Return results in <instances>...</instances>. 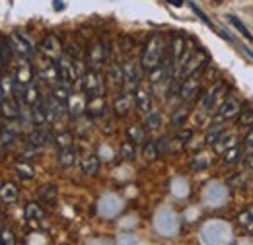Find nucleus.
Returning a JSON list of instances; mask_svg holds the SVG:
<instances>
[{
    "mask_svg": "<svg viewBox=\"0 0 253 245\" xmlns=\"http://www.w3.org/2000/svg\"><path fill=\"white\" fill-rule=\"evenodd\" d=\"M164 51H166V37L162 33H152L148 43H146V47H144V51H142V57H140V62H142L146 72L162 62Z\"/></svg>",
    "mask_w": 253,
    "mask_h": 245,
    "instance_id": "obj_1",
    "label": "nucleus"
},
{
    "mask_svg": "<svg viewBox=\"0 0 253 245\" xmlns=\"http://www.w3.org/2000/svg\"><path fill=\"white\" fill-rule=\"evenodd\" d=\"M76 90L80 93H84L88 99L95 97V95H101L103 93V82H101V76L95 68H90L86 74L80 76V80L76 82Z\"/></svg>",
    "mask_w": 253,
    "mask_h": 245,
    "instance_id": "obj_2",
    "label": "nucleus"
},
{
    "mask_svg": "<svg viewBox=\"0 0 253 245\" xmlns=\"http://www.w3.org/2000/svg\"><path fill=\"white\" fill-rule=\"evenodd\" d=\"M57 66H59V74H61V82L64 84H72V82H78L82 72H80V64L74 62V59L70 55H63L57 59Z\"/></svg>",
    "mask_w": 253,
    "mask_h": 245,
    "instance_id": "obj_3",
    "label": "nucleus"
},
{
    "mask_svg": "<svg viewBox=\"0 0 253 245\" xmlns=\"http://www.w3.org/2000/svg\"><path fill=\"white\" fill-rule=\"evenodd\" d=\"M142 68H144L142 62H138V61L125 62V66H123V76H125L126 88L134 90V88L140 84V80H142Z\"/></svg>",
    "mask_w": 253,
    "mask_h": 245,
    "instance_id": "obj_4",
    "label": "nucleus"
},
{
    "mask_svg": "<svg viewBox=\"0 0 253 245\" xmlns=\"http://www.w3.org/2000/svg\"><path fill=\"white\" fill-rule=\"evenodd\" d=\"M41 53L45 55V57H49L51 61H57L59 57H63V45H61V41H59V37L57 35H47L43 41H41Z\"/></svg>",
    "mask_w": 253,
    "mask_h": 245,
    "instance_id": "obj_5",
    "label": "nucleus"
},
{
    "mask_svg": "<svg viewBox=\"0 0 253 245\" xmlns=\"http://www.w3.org/2000/svg\"><path fill=\"white\" fill-rule=\"evenodd\" d=\"M242 111V105L236 97H226L218 107V113H216V121H230L234 119L236 115H240Z\"/></svg>",
    "mask_w": 253,
    "mask_h": 245,
    "instance_id": "obj_6",
    "label": "nucleus"
},
{
    "mask_svg": "<svg viewBox=\"0 0 253 245\" xmlns=\"http://www.w3.org/2000/svg\"><path fill=\"white\" fill-rule=\"evenodd\" d=\"M10 43H12V49L22 57V59H33L35 57V51H33V45L20 33H12L10 35Z\"/></svg>",
    "mask_w": 253,
    "mask_h": 245,
    "instance_id": "obj_7",
    "label": "nucleus"
},
{
    "mask_svg": "<svg viewBox=\"0 0 253 245\" xmlns=\"http://www.w3.org/2000/svg\"><path fill=\"white\" fill-rule=\"evenodd\" d=\"M222 95H224V86H222V84L214 86V88H211L209 92L201 97V107H203V111L212 113V111H214V107L218 105V101H220Z\"/></svg>",
    "mask_w": 253,
    "mask_h": 245,
    "instance_id": "obj_8",
    "label": "nucleus"
},
{
    "mask_svg": "<svg viewBox=\"0 0 253 245\" xmlns=\"http://www.w3.org/2000/svg\"><path fill=\"white\" fill-rule=\"evenodd\" d=\"M185 41H183V37L181 35H175V37H171V41H169V62H171V66H173V74H177V64H179V59H181V55L185 53Z\"/></svg>",
    "mask_w": 253,
    "mask_h": 245,
    "instance_id": "obj_9",
    "label": "nucleus"
},
{
    "mask_svg": "<svg viewBox=\"0 0 253 245\" xmlns=\"http://www.w3.org/2000/svg\"><path fill=\"white\" fill-rule=\"evenodd\" d=\"M107 61V43H95L88 51V66L99 70V66Z\"/></svg>",
    "mask_w": 253,
    "mask_h": 245,
    "instance_id": "obj_10",
    "label": "nucleus"
},
{
    "mask_svg": "<svg viewBox=\"0 0 253 245\" xmlns=\"http://www.w3.org/2000/svg\"><path fill=\"white\" fill-rule=\"evenodd\" d=\"M205 68H201V70H197V72H193L191 76L187 78H183V82H181V97L183 99H193V95L197 93V88H199V78H201V72H203Z\"/></svg>",
    "mask_w": 253,
    "mask_h": 245,
    "instance_id": "obj_11",
    "label": "nucleus"
},
{
    "mask_svg": "<svg viewBox=\"0 0 253 245\" xmlns=\"http://www.w3.org/2000/svg\"><path fill=\"white\" fill-rule=\"evenodd\" d=\"M205 64H207V57H205L203 53H197V55H193L189 61H187V64H185L183 68H179L177 76H179V78H187V76H191L193 72L205 68Z\"/></svg>",
    "mask_w": 253,
    "mask_h": 245,
    "instance_id": "obj_12",
    "label": "nucleus"
},
{
    "mask_svg": "<svg viewBox=\"0 0 253 245\" xmlns=\"http://www.w3.org/2000/svg\"><path fill=\"white\" fill-rule=\"evenodd\" d=\"M132 103H134V95H132V93L119 92L117 95H115L113 109H115L117 115H125V113H128V109L132 107Z\"/></svg>",
    "mask_w": 253,
    "mask_h": 245,
    "instance_id": "obj_13",
    "label": "nucleus"
},
{
    "mask_svg": "<svg viewBox=\"0 0 253 245\" xmlns=\"http://www.w3.org/2000/svg\"><path fill=\"white\" fill-rule=\"evenodd\" d=\"M39 78H41V82H47V84H51V86L59 84V82H61V74H59L57 61L47 64V66H43V68L39 70Z\"/></svg>",
    "mask_w": 253,
    "mask_h": 245,
    "instance_id": "obj_14",
    "label": "nucleus"
},
{
    "mask_svg": "<svg viewBox=\"0 0 253 245\" xmlns=\"http://www.w3.org/2000/svg\"><path fill=\"white\" fill-rule=\"evenodd\" d=\"M134 103H136V107H138L144 115L150 113V111H154L152 95H150V92H146V90H142V88H138L136 93H134Z\"/></svg>",
    "mask_w": 253,
    "mask_h": 245,
    "instance_id": "obj_15",
    "label": "nucleus"
},
{
    "mask_svg": "<svg viewBox=\"0 0 253 245\" xmlns=\"http://www.w3.org/2000/svg\"><path fill=\"white\" fill-rule=\"evenodd\" d=\"M86 103H88V97L82 93V95H70V99H68V105H66V109L70 111V117H78V115H82V113H86Z\"/></svg>",
    "mask_w": 253,
    "mask_h": 245,
    "instance_id": "obj_16",
    "label": "nucleus"
},
{
    "mask_svg": "<svg viewBox=\"0 0 253 245\" xmlns=\"http://www.w3.org/2000/svg\"><path fill=\"white\" fill-rule=\"evenodd\" d=\"M86 115H90V117H103L105 115V99H103V93L88 99V103H86Z\"/></svg>",
    "mask_w": 253,
    "mask_h": 245,
    "instance_id": "obj_17",
    "label": "nucleus"
},
{
    "mask_svg": "<svg viewBox=\"0 0 253 245\" xmlns=\"http://www.w3.org/2000/svg\"><path fill=\"white\" fill-rule=\"evenodd\" d=\"M32 121L37 126H41L43 122H49V111H47L45 101H37L32 105Z\"/></svg>",
    "mask_w": 253,
    "mask_h": 245,
    "instance_id": "obj_18",
    "label": "nucleus"
},
{
    "mask_svg": "<svg viewBox=\"0 0 253 245\" xmlns=\"http://www.w3.org/2000/svg\"><path fill=\"white\" fill-rule=\"evenodd\" d=\"M125 82V76H123V66H111L109 72H107V86L111 90H119L121 84Z\"/></svg>",
    "mask_w": 253,
    "mask_h": 245,
    "instance_id": "obj_19",
    "label": "nucleus"
},
{
    "mask_svg": "<svg viewBox=\"0 0 253 245\" xmlns=\"http://www.w3.org/2000/svg\"><path fill=\"white\" fill-rule=\"evenodd\" d=\"M97 169H99V158L95 154H88V156L82 158V171H84V175L94 177L95 173H97Z\"/></svg>",
    "mask_w": 253,
    "mask_h": 245,
    "instance_id": "obj_20",
    "label": "nucleus"
},
{
    "mask_svg": "<svg viewBox=\"0 0 253 245\" xmlns=\"http://www.w3.org/2000/svg\"><path fill=\"white\" fill-rule=\"evenodd\" d=\"M59 165L64 167V169L76 165V150H74V146L64 148V150H59Z\"/></svg>",
    "mask_w": 253,
    "mask_h": 245,
    "instance_id": "obj_21",
    "label": "nucleus"
},
{
    "mask_svg": "<svg viewBox=\"0 0 253 245\" xmlns=\"http://www.w3.org/2000/svg\"><path fill=\"white\" fill-rule=\"evenodd\" d=\"M68 86H70V84H64L63 82V84H55L53 90H51V95H53L57 101H61L64 107L68 105V99H70V95H72Z\"/></svg>",
    "mask_w": 253,
    "mask_h": 245,
    "instance_id": "obj_22",
    "label": "nucleus"
},
{
    "mask_svg": "<svg viewBox=\"0 0 253 245\" xmlns=\"http://www.w3.org/2000/svg\"><path fill=\"white\" fill-rule=\"evenodd\" d=\"M2 203L4 204H14L18 201V189L14 183H2V191H0Z\"/></svg>",
    "mask_w": 253,
    "mask_h": 245,
    "instance_id": "obj_23",
    "label": "nucleus"
},
{
    "mask_svg": "<svg viewBox=\"0 0 253 245\" xmlns=\"http://www.w3.org/2000/svg\"><path fill=\"white\" fill-rule=\"evenodd\" d=\"M49 140V132L47 128H35L32 134H30V144L33 148H43Z\"/></svg>",
    "mask_w": 253,
    "mask_h": 245,
    "instance_id": "obj_24",
    "label": "nucleus"
},
{
    "mask_svg": "<svg viewBox=\"0 0 253 245\" xmlns=\"http://www.w3.org/2000/svg\"><path fill=\"white\" fill-rule=\"evenodd\" d=\"M126 140H130L134 146H136V144H142V142L146 140L144 128H142V126H136V124L128 126V128H126Z\"/></svg>",
    "mask_w": 253,
    "mask_h": 245,
    "instance_id": "obj_25",
    "label": "nucleus"
},
{
    "mask_svg": "<svg viewBox=\"0 0 253 245\" xmlns=\"http://www.w3.org/2000/svg\"><path fill=\"white\" fill-rule=\"evenodd\" d=\"M37 195H39V199L43 201V203H53L57 197H59V189L55 187V185H43V187H39V191H37Z\"/></svg>",
    "mask_w": 253,
    "mask_h": 245,
    "instance_id": "obj_26",
    "label": "nucleus"
},
{
    "mask_svg": "<svg viewBox=\"0 0 253 245\" xmlns=\"http://www.w3.org/2000/svg\"><path fill=\"white\" fill-rule=\"evenodd\" d=\"M16 80L22 82V84H30V82H33V68L28 64V62H22V64L18 66Z\"/></svg>",
    "mask_w": 253,
    "mask_h": 245,
    "instance_id": "obj_27",
    "label": "nucleus"
},
{
    "mask_svg": "<svg viewBox=\"0 0 253 245\" xmlns=\"http://www.w3.org/2000/svg\"><path fill=\"white\" fill-rule=\"evenodd\" d=\"M240 158H242V148H240L238 144H234L232 148H228L226 152L222 154V162H224L226 165H234V163H238Z\"/></svg>",
    "mask_w": 253,
    "mask_h": 245,
    "instance_id": "obj_28",
    "label": "nucleus"
},
{
    "mask_svg": "<svg viewBox=\"0 0 253 245\" xmlns=\"http://www.w3.org/2000/svg\"><path fill=\"white\" fill-rule=\"evenodd\" d=\"M37 101H41V90H39V84L37 82H30L28 84V90H26V105H33V103H37Z\"/></svg>",
    "mask_w": 253,
    "mask_h": 245,
    "instance_id": "obj_29",
    "label": "nucleus"
},
{
    "mask_svg": "<svg viewBox=\"0 0 253 245\" xmlns=\"http://www.w3.org/2000/svg\"><path fill=\"white\" fill-rule=\"evenodd\" d=\"M16 175H18L20 179H24V181H30V179H33L35 171H33V167L28 162H18V163H16Z\"/></svg>",
    "mask_w": 253,
    "mask_h": 245,
    "instance_id": "obj_30",
    "label": "nucleus"
},
{
    "mask_svg": "<svg viewBox=\"0 0 253 245\" xmlns=\"http://www.w3.org/2000/svg\"><path fill=\"white\" fill-rule=\"evenodd\" d=\"M55 146H57L59 150H64V148L74 146V136H72V132H70V130H63L61 134H57V138H55Z\"/></svg>",
    "mask_w": 253,
    "mask_h": 245,
    "instance_id": "obj_31",
    "label": "nucleus"
},
{
    "mask_svg": "<svg viewBox=\"0 0 253 245\" xmlns=\"http://www.w3.org/2000/svg\"><path fill=\"white\" fill-rule=\"evenodd\" d=\"M14 144H16V132L12 128H8L6 119H4V124H2V150H6L8 146H14Z\"/></svg>",
    "mask_w": 253,
    "mask_h": 245,
    "instance_id": "obj_32",
    "label": "nucleus"
},
{
    "mask_svg": "<svg viewBox=\"0 0 253 245\" xmlns=\"http://www.w3.org/2000/svg\"><path fill=\"white\" fill-rule=\"evenodd\" d=\"M234 142H236L234 134H226V132H224L220 138H218V142L214 144V150H216L218 154H224L228 148H232V146H234Z\"/></svg>",
    "mask_w": 253,
    "mask_h": 245,
    "instance_id": "obj_33",
    "label": "nucleus"
},
{
    "mask_svg": "<svg viewBox=\"0 0 253 245\" xmlns=\"http://www.w3.org/2000/svg\"><path fill=\"white\" fill-rule=\"evenodd\" d=\"M222 134H224V128H222L220 124H216V126L209 128V130H207V134H205V144L214 146V144L218 142V138H220Z\"/></svg>",
    "mask_w": 253,
    "mask_h": 245,
    "instance_id": "obj_34",
    "label": "nucleus"
},
{
    "mask_svg": "<svg viewBox=\"0 0 253 245\" xmlns=\"http://www.w3.org/2000/svg\"><path fill=\"white\" fill-rule=\"evenodd\" d=\"M24 214H26V220H43V210H41V206L39 204H35V203H30L28 206H26V210H24Z\"/></svg>",
    "mask_w": 253,
    "mask_h": 245,
    "instance_id": "obj_35",
    "label": "nucleus"
},
{
    "mask_svg": "<svg viewBox=\"0 0 253 245\" xmlns=\"http://www.w3.org/2000/svg\"><path fill=\"white\" fill-rule=\"evenodd\" d=\"M228 20H230V24H232V26H234L236 30L240 31V33H242V35H244V37H246L248 41H252V39H253L252 31L248 30V28H246V26H244V24H242V22H240V20H238L236 16H232V14H228Z\"/></svg>",
    "mask_w": 253,
    "mask_h": 245,
    "instance_id": "obj_36",
    "label": "nucleus"
},
{
    "mask_svg": "<svg viewBox=\"0 0 253 245\" xmlns=\"http://www.w3.org/2000/svg\"><path fill=\"white\" fill-rule=\"evenodd\" d=\"M146 128H150V130H156L160 128V124H162V115H160L158 111H150V113H146Z\"/></svg>",
    "mask_w": 253,
    "mask_h": 245,
    "instance_id": "obj_37",
    "label": "nucleus"
},
{
    "mask_svg": "<svg viewBox=\"0 0 253 245\" xmlns=\"http://www.w3.org/2000/svg\"><path fill=\"white\" fill-rule=\"evenodd\" d=\"M238 126H244V128H253V109L240 111V117H238Z\"/></svg>",
    "mask_w": 253,
    "mask_h": 245,
    "instance_id": "obj_38",
    "label": "nucleus"
},
{
    "mask_svg": "<svg viewBox=\"0 0 253 245\" xmlns=\"http://www.w3.org/2000/svg\"><path fill=\"white\" fill-rule=\"evenodd\" d=\"M2 66H8V61H10V55H12V43H10V39L6 37V35H2Z\"/></svg>",
    "mask_w": 253,
    "mask_h": 245,
    "instance_id": "obj_39",
    "label": "nucleus"
},
{
    "mask_svg": "<svg viewBox=\"0 0 253 245\" xmlns=\"http://www.w3.org/2000/svg\"><path fill=\"white\" fill-rule=\"evenodd\" d=\"M14 97V82L8 78V74H2V99Z\"/></svg>",
    "mask_w": 253,
    "mask_h": 245,
    "instance_id": "obj_40",
    "label": "nucleus"
},
{
    "mask_svg": "<svg viewBox=\"0 0 253 245\" xmlns=\"http://www.w3.org/2000/svg\"><path fill=\"white\" fill-rule=\"evenodd\" d=\"M158 156H160V150L156 142H144V160L152 162V160H156Z\"/></svg>",
    "mask_w": 253,
    "mask_h": 245,
    "instance_id": "obj_41",
    "label": "nucleus"
},
{
    "mask_svg": "<svg viewBox=\"0 0 253 245\" xmlns=\"http://www.w3.org/2000/svg\"><path fill=\"white\" fill-rule=\"evenodd\" d=\"M185 121H187V111H185V109H177V111L173 113V117H171V124H173V126H181Z\"/></svg>",
    "mask_w": 253,
    "mask_h": 245,
    "instance_id": "obj_42",
    "label": "nucleus"
},
{
    "mask_svg": "<svg viewBox=\"0 0 253 245\" xmlns=\"http://www.w3.org/2000/svg\"><path fill=\"white\" fill-rule=\"evenodd\" d=\"M121 156H123V160H134V144L130 140H126L121 146Z\"/></svg>",
    "mask_w": 253,
    "mask_h": 245,
    "instance_id": "obj_43",
    "label": "nucleus"
},
{
    "mask_svg": "<svg viewBox=\"0 0 253 245\" xmlns=\"http://www.w3.org/2000/svg\"><path fill=\"white\" fill-rule=\"evenodd\" d=\"M240 224L242 226H248V228H252L253 226V208H248V210H244L242 214H240Z\"/></svg>",
    "mask_w": 253,
    "mask_h": 245,
    "instance_id": "obj_44",
    "label": "nucleus"
},
{
    "mask_svg": "<svg viewBox=\"0 0 253 245\" xmlns=\"http://www.w3.org/2000/svg\"><path fill=\"white\" fill-rule=\"evenodd\" d=\"M244 152H246V156L253 154V128H250V132L244 138Z\"/></svg>",
    "mask_w": 253,
    "mask_h": 245,
    "instance_id": "obj_45",
    "label": "nucleus"
},
{
    "mask_svg": "<svg viewBox=\"0 0 253 245\" xmlns=\"http://www.w3.org/2000/svg\"><path fill=\"white\" fill-rule=\"evenodd\" d=\"M191 57H193V45H187V49H185V53L181 55V59H179V64H177V72H179V68H183L187 61H189Z\"/></svg>",
    "mask_w": 253,
    "mask_h": 245,
    "instance_id": "obj_46",
    "label": "nucleus"
},
{
    "mask_svg": "<svg viewBox=\"0 0 253 245\" xmlns=\"http://www.w3.org/2000/svg\"><path fill=\"white\" fill-rule=\"evenodd\" d=\"M66 55H70L72 59H80V55H82V53H80V49H78V45H76V43H70V45L66 47Z\"/></svg>",
    "mask_w": 253,
    "mask_h": 245,
    "instance_id": "obj_47",
    "label": "nucleus"
},
{
    "mask_svg": "<svg viewBox=\"0 0 253 245\" xmlns=\"http://www.w3.org/2000/svg\"><path fill=\"white\" fill-rule=\"evenodd\" d=\"M156 144H158L160 154L168 152V148H169V146H168V144H169V138H168V136H162V138H160V140L156 142Z\"/></svg>",
    "mask_w": 253,
    "mask_h": 245,
    "instance_id": "obj_48",
    "label": "nucleus"
},
{
    "mask_svg": "<svg viewBox=\"0 0 253 245\" xmlns=\"http://www.w3.org/2000/svg\"><path fill=\"white\" fill-rule=\"evenodd\" d=\"M2 234H4V244L14 245V242H16V240H14V234H12V232H8V230L4 228V230H2Z\"/></svg>",
    "mask_w": 253,
    "mask_h": 245,
    "instance_id": "obj_49",
    "label": "nucleus"
},
{
    "mask_svg": "<svg viewBox=\"0 0 253 245\" xmlns=\"http://www.w3.org/2000/svg\"><path fill=\"white\" fill-rule=\"evenodd\" d=\"M53 6H55V10H63L64 2H63V0H55V2H53Z\"/></svg>",
    "mask_w": 253,
    "mask_h": 245,
    "instance_id": "obj_50",
    "label": "nucleus"
},
{
    "mask_svg": "<svg viewBox=\"0 0 253 245\" xmlns=\"http://www.w3.org/2000/svg\"><path fill=\"white\" fill-rule=\"evenodd\" d=\"M168 4H171V6L179 8V6H183V0H168Z\"/></svg>",
    "mask_w": 253,
    "mask_h": 245,
    "instance_id": "obj_51",
    "label": "nucleus"
},
{
    "mask_svg": "<svg viewBox=\"0 0 253 245\" xmlns=\"http://www.w3.org/2000/svg\"><path fill=\"white\" fill-rule=\"evenodd\" d=\"M246 162H248V165H250V167L253 169V154H250V156L246 158Z\"/></svg>",
    "mask_w": 253,
    "mask_h": 245,
    "instance_id": "obj_52",
    "label": "nucleus"
}]
</instances>
